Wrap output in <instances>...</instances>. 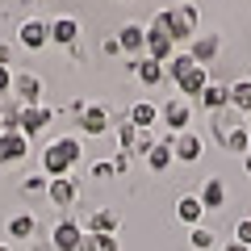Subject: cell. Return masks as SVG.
Returning a JSON list of instances; mask_svg holds the SVG:
<instances>
[{
	"mask_svg": "<svg viewBox=\"0 0 251 251\" xmlns=\"http://www.w3.org/2000/svg\"><path fill=\"white\" fill-rule=\"evenodd\" d=\"M97 251H117V239L113 234H97Z\"/></svg>",
	"mask_w": 251,
	"mask_h": 251,
	"instance_id": "cell-30",
	"label": "cell"
},
{
	"mask_svg": "<svg viewBox=\"0 0 251 251\" xmlns=\"http://www.w3.org/2000/svg\"><path fill=\"white\" fill-rule=\"evenodd\" d=\"M159 117L168 122L172 134H184L188 122H193V100H184V97H180V100H168V105L159 109Z\"/></svg>",
	"mask_w": 251,
	"mask_h": 251,
	"instance_id": "cell-4",
	"label": "cell"
},
{
	"mask_svg": "<svg viewBox=\"0 0 251 251\" xmlns=\"http://www.w3.org/2000/svg\"><path fill=\"white\" fill-rule=\"evenodd\" d=\"M50 126V109L46 105H21V113H17V130L21 134H38V130H46Z\"/></svg>",
	"mask_w": 251,
	"mask_h": 251,
	"instance_id": "cell-5",
	"label": "cell"
},
{
	"mask_svg": "<svg viewBox=\"0 0 251 251\" xmlns=\"http://www.w3.org/2000/svg\"><path fill=\"white\" fill-rule=\"evenodd\" d=\"M172 159H176V151H172V134L168 138H163V143H155L151 147V151H147V163H151V168L155 172H163V168H168V163Z\"/></svg>",
	"mask_w": 251,
	"mask_h": 251,
	"instance_id": "cell-19",
	"label": "cell"
},
{
	"mask_svg": "<svg viewBox=\"0 0 251 251\" xmlns=\"http://www.w3.org/2000/svg\"><path fill=\"white\" fill-rule=\"evenodd\" d=\"M197 100H201L205 109H214V113H218L222 105H230V88H226V84H205V92H201Z\"/></svg>",
	"mask_w": 251,
	"mask_h": 251,
	"instance_id": "cell-17",
	"label": "cell"
},
{
	"mask_svg": "<svg viewBox=\"0 0 251 251\" xmlns=\"http://www.w3.org/2000/svg\"><path fill=\"white\" fill-rule=\"evenodd\" d=\"M197 201L205 209H222L226 205V180H218V176H209L205 184H201V193H197Z\"/></svg>",
	"mask_w": 251,
	"mask_h": 251,
	"instance_id": "cell-11",
	"label": "cell"
},
{
	"mask_svg": "<svg viewBox=\"0 0 251 251\" xmlns=\"http://www.w3.org/2000/svg\"><path fill=\"white\" fill-rule=\"evenodd\" d=\"M222 251H251V247H243V243H234V239H230V243H222Z\"/></svg>",
	"mask_w": 251,
	"mask_h": 251,
	"instance_id": "cell-34",
	"label": "cell"
},
{
	"mask_svg": "<svg viewBox=\"0 0 251 251\" xmlns=\"http://www.w3.org/2000/svg\"><path fill=\"white\" fill-rule=\"evenodd\" d=\"M17 38H21V46H25V50H42V46L50 42V25H46V21H38V17H29V21H21Z\"/></svg>",
	"mask_w": 251,
	"mask_h": 251,
	"instance_id": "cell-6",
	"label": "cell"
},
{
	"mask_svg": "<svg viewBox=\"0 0 251 251\" xmlns=\"http://www.w3.org/2000/svg\"><path fill=\"white\" fill-rule=\"evenodd\" d=\"M92 176H97V180L113 176V159H100V163H92Z\"/></svg>",
	"mask_w": 251,
	"mask_h": 251,
	"instance_id": "cell-28",
	"label": "cell"
},
{
	"mask_svg": "<svg viewBox=\"0 0 251 251\" xmlns=\"http://www.w3.org/2000/svg\"><path fill=\"white\" fill-rule=\"evenodd\" d=\"M243 159H247V176H251V155H243Z\"/></svg>",
	"mask_w": 251,
	"mask_h": 251,
	"instance_id": "cell-35",
	"label": "cell"
},
{
	"mask_svg": "<svg viewBox=\"0 0 251 251\" xmlns=\"http://www.w3.org/2000/svg\"><path fill=\"white\" fill-rule=\"evenodd\" d=\"M130 122H134L138 130H151V126L159 122V105H155V100H134V105H130Z\"/></svg>",
	"mask_w": 251,
	"mask_h": 251,
	"instance_id": "cell-13",
	"label": "cell"
},
{
	"mask_svg": "<svg viewBox=\"0 0 251 251\" xmlns=\"http://www.w3.org/2000/svg\"><path fill=\"white\" fill-rule=\"evenodd\" d=\"M42 188H46L42 176H29V180H25V193H42Z\"/></svg>",
	"mask_w": 251,
	"mask_h": 251,
	"instance_id": "cell-32",
	"label": "cell"
},
{
	"mask_svg": "<svg viewBox=\"0 0 251 251\" xmlns=\"http://www.w3.org/2000/svg\"><path fill=\"white\" fill-rule=\"evenodd\" d=\"M214 54H218V38H214V34H201V38H193V59H197L201 67H205V63L214 59Z\"/></svg>",
	"mask_w": 251,
	"mask_h": 251,
	"instance_id": "cell-22",
	"label": "cell"
},
{
	"mask_svg": "<svg viewBox=\"0 0 251 251\" xmlns=\"http://www.w3.org/2000/svg\"><path fill=\"white\" fill-rule=\"evenodd\" d=\"M230 105H234V109H243V113H251V80L230 84Z\"/></svg>",
	"mask_w": 251,
	"mask_h": 251,
	"instance_id": "cell-24",
	"label": "cell"
},
{
	"mask_svg": "<svg viewBox=\"0 0 251 251\" xmlns=\"http://www.w3.org/2000/svg\"><path fill=\"white\" fill-rule=\"evenodd\" d=\"M46 197H50L54 205H72V201H75V184H72L67 176H63V180H50V184H46Z\"/></svg>",
	"mask_w": 251,
	"mask_h": 251,
	"instance_id": "cell-18",
	"label": "cell"
},
{
	"mask_svg": "<svg viewBox=\"0 0 251 251\" xmlns=\"http://www.w3.org/2000/svg\"><path fill=\"white\" fill-rule=\"evenodd\" d=\"M80 122H84V134H92V138L109 130V113H105V105H88Z\"/></svg>",
	"mask_w": 251,
	"mask_h": 251,
	"instance_id": "cell-15",
	"label": "cell"
},
{
	"mask_svg": "<svg viewBox=\"0 0 251 251\" xmlns=\"http://www.w3.org/2000/svg\"><path fill=\"white\" fill-rule=\"evenodd\" d=\"M117 42H122V50H143V46H147V25L126 21V25L117 29Z\"/></svg>",
	"mask_w": 251,
	"mask_h": 251,
	"instance_id": "cell-14",
	"label": "cell"
},
{
	"mask_svg": "<svg viewBox=\"0 0 251 251\" xmlns=\"http://www.w3.org/2000/svg\"><path fill=\"white\" fill-rule=\"evenodd\" d=\"M176 214H180V222L197 226V222H201V214H205V205H201V201H197V193H188V197H180Z\"/></svg>",
	"mask_w": 251,
	"mask_h": 251,
	"instance_id": "cell-20",
	"label": "cell"
},
{
	"mask_svg": "<svg viewBox=\"0 0 251 251\" xmlns=\"http://www.w3.org/2000/svg\"><path fill=\"white\" fill-rule=\"evenodd\" d=\"M13 92L21 97V105H38L42 100V80L34 72H21V75H13Z\"/></svg>",
	"mask_w": 251,
	"mask_h": 251,
	"instance_id": "cell-9",
	"label": "cell"
},
{
	"mask_svg": "<svg viewBox=\"0 0 251 251\" xmlns=\"http://www.w3.org/2000/svg\"><path fill=\"white\" fill-rule=\"evenodd\" d=\"M34 226H38L34 214H17V218L9 222V234H13V239H29V234H34Z\"/></svg>",
	"mask_w": 251,
	"mask_h": 251,
	"instance_id": "cell-25",
	"label": "cell"
},
{
	"mask_svg": "<svg viewBox=\"0 0 251 251\" xmlns=\"http://www.w3.org/2000/svg\"><path fill=\"white\" fill-rule=\"evenodd\" d=\"M193 247H197V251H209V247H214V230H205V226H193Z\"/></svg>",
	"mask_w": 251,
	"mask_h": 251,
	"instance_id": "cell-26",
	"label": "cell"
},
{
	"mask_svg": "<svg viewBox=\"0 0 251 251\" xmlns=\"http://www.w3.org/2000/svg\"><path fill=\"white\" fill-rule=\"evenodd\" d=\"M0 251H9V247H4V243H0Z\"/></svg>",
	"mask_w": 251,
	"mask_h": 251,
	"instance_id": "cell-37",
	"label": "cell"
},
{
	"mask_svg": "<svg viewBox=\"0 0 251 251\" xmlns=\"http://www.w3.org/2000/svg\"><path fill=\"white\" fill-rule=\"evenodd\" d=\"M25 151H29V138L21 134V130H0V163L25 159Z\"/></svg>",
	"mask_w": 251,
	"mask_h": 251,
	"instance_id": "cell-7",
	"label": "cell"
},
{
	"mask_svg": "<svg viewBox=\"0 0 251 251\" xmlns=\"http://www.w3.org/2000/svg\"><path fill=\"white\" fill-rule=\"evenodd\" d=\"M126 168H130V155L122 151V155H117V159H113V172H126Z\"/></svg>",
	"mask_w": 251,
	"mask_h": 251,
	"instance_id": "cell-33",
	"label": "cell"
},
{
	"mask_svg": "<svg viewBox=\"0 0 251 251\" xmlns=\"http://www.w3.org/2000/svg\"><path fill=\"white\" fill-rule=\"evenodd\" d=\"M197 21H201L197 4H180V9H172V13H168V34H172V42H180V38H197Z\"/></svg>",
	"mask_w": 251,
	"mask_h": 251,
	"instance_id": "cell-3",
	"label": "cell"
},
{
	"mask_svg": "<svg viewBox=\"0 0 251 251\" xmlns=\"http://www.w3.org/2000/svg\"><path fill=\"white\" fill-rule=\"evenodd\" d=\"M75 251H97V234H80V243H75Z\"/></svg>",
	"mask_w": 251,
	"mask_h": 251,
	"instance_id": "cell-29",
	"label": "cell"
},
{
	"mask_svg": "<svg viewBox=\"0 0 251 251\" xmlns=\"http://www.w3.org/2000/svg\"><path fill=\"white\" fill-rule=\"evenodd\" d=\"M75 38H80V21H75V17H54V21H50V42L72 46Z\"/></svg>",
	"mask_w": 251,
	"mask_h": 251,
	"instance_id": "cell-12",
	"label": "cell"
},
{
	"mask_svg": "<svg viewBox=\"0 0 251 251\" xmlns=\"http://www.w3.org/2000/svg\"><path fill=\"white\" fill-rule=\"evenodd\" d=\"M247 130H251V113H247Z\"/></svg>",
	"mask_w": 251,
	"mask_h": 251,
	"instance_id": "cell-36",
	"label": "cell"
},
{
	"mask_svg": "<svg viewBox=\"0 0 251 251\" xmlns=\"http://www.w3.org/2000/svg\"><path fill=\"white\" fill-rule=\"evenodd\" d=\"M172 151H176V159H184V163H193V159H201V151H205V143H201L197 134H172Z\"/></svg>",
	"mask_w": 251,
	"mask_h": 251,
	"instance_id": "cell-10",
	"label": "cell"
},
{
	"mask_svg": "<svg viewBox=\"0 0 251 251\" xmlns=\"http://www.w3.org/2000/svg\"><path fill=\"white\" fill-rule=\"evenodd\" d=\"M218 143H222V151L247 155V151H251V130H247V126H234V130H226V126H218Z\"/></svg>",
	"mask_w": 251,
	"mask_h": 251,
	"instance_id": "cell-8",
	"label": "cell"
},
{
	"mask_svg": "<svg viewBox=\"0 0 251 251\" xmlns=\"http://www.w3.org/2000/svg\"><path fill=\"white\" fill-rule=\"evenodd\" d=\"M234 243L251 247V218H247V222H239V226H234Z\"/></svg>",
	"mask_w": 251,
	"mask_h": 251,
	"instance_id": "cell-27",
	"label": "cell"
},
{
	"mask_svg": "<svg viewBox=\"0 0 251 251\" xmlns=\"http://www.w3.org/2000/svg\"><path fill=\"white\" fill-rule=\"evenodd\" d=\"M13 88V72H9V67H4V63H0V97H4V92H9Z\"/></svg>",
	"mask_w": 251,
	"mask_h": 251,
	"instance_id": "cell-31",
	"label": "cell"
},
{
	"mask_svg": "<svg viewBox=\"0 0 251 251\" xmlns=\"http://www.w3.org/2000/svg\"><path fill=\"white\" fill-rule=\"evenodd\" d=\"M80 234H84L80 226L63 218V222L54 226V247H59V251H75V243H80Z\"/></svg>",
	"mask_w": 251,
	"mask_h": 251,
	"instance_id": "cell-16",
	"label": "cell"
},
{
	"mask_svg": "<svg viewBox=\"0 0 251 251\" xmlns=\"http://www.w3.org/2000/svg\"><path fill=\"white\" fill-rule=\"evenodd\" d=\"M75 163H80V138H72V134H63L59 143H50L42 151V172L50 180H63Z\"/></svg>",
	"mask_w": 251,
	"mask_h": 251,
	"instance_id": "cell-1",
	"label": "cell"
},
{
	"mask_svg": "<svg viewBox=\"0 0 251 251\" xmlns=\"http://www.w3.org/2000/svg\"><path fill=\"white\" fill-rule=\"evenodd\" d=\"M134 75H138L143 84H151V88H155L159 80H168V72H163V63H155V59H143V63H134Z\"/></svg>",
	"mask_w": 251,
	"mask_h": 251,
	"instance_id": "cell-21",
	"label": "cell"
},
{
	"mask_svg": "<svg viewBox=\"0 0 251 251\" xmlns=\"http://www.w3.org/2000/svg\"><path fill=\"white\" fill-rule=\"evenodd\" d=\"M88 230H92V234H113V230H117V214H113V209H97L92 222H88Z\"/></svg>",
	"mask_w": 251,
	"mask_h": 251,
	"instance_id": "cell-23",
	"label": "cell"
},
{
	"mask_svg": "<svg viewBox=\"0 0 251 251\" xmlns=\"http://www.w3.org/2000/svg\"><path fill=\"white\" fill-rule=\"evenodd\" d=\"M147 50L155 63L172 59V34H168V13H155V21L147 25Z\"/></svg>",
	"mask_w": 251,
	"mask_h": 251,
	"instance_id": "cell-2",
	"label": "cell"
}]
</instances>
